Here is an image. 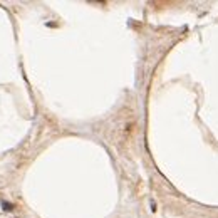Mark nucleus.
<instances>
[{
  "mask_svg": "<svg viewBox=\"0 0 218 218\" xmlns=\"http://www.w3.org/2000/svg\"><path fill=\"white\" fill-rule=\"evenodd\" d=\"M2 206H4V210H7V212H10V210H12V205H10V203H5V201H4V203H2Z\"/></svg>",
  "mask_w": 218,
  "mask_h": 218,
  "instance_id": "f257e3e1",
  "label": "nucleus"
}]
</instances>
